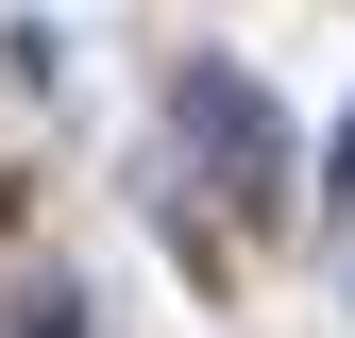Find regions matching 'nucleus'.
<instances>
[{
  "instance_id": "f257e3e1",
  "label": "nucleus",
  "mask_w": 355,
  "mask_h": 338,
  "mask_svg": "<svg viewBox=\"0 0 355 338\" xmlns=\"http://www.w3.org/2000/svg\"><path fill=\"white\" fill-rule=\"evenodd\" d=\"M169 118H187V152H203L237 203L288 186V118H271V84H254L237 51H187V68H169Z\"/></svg>"
},
{
  "instance_id": "f03ea898",
  "label": "nucleus",
  "mask_w": 355,
  "mask_h": 338,
  "mask_svg": "<svg viewBox=\"0 0 355 338\" xmlns=\"http://www.w3.org/2000/svg\"><path fill=\"white\" fill-rule=\"evenodd\" d=\"M17 338H102V321H85V287H17Z\"/></svg>"
},
{
  "instance_id": "7ed1b4c3",
  "label": "nucleus",
  "mask_w": 355,
  "mask_h": 338,
  "mask_svg": "<svg viewBox=\"0 0 355 338\" xmlns=\"http://www.w3.org/2000/svg\"><path fill=\"white\" fill-rule=\"evenodd\" d=\"M322 203H355V118H338V152H322Z\"/></svg>"
}]
</instances>
